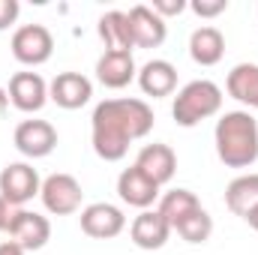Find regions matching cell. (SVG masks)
I'll use <instances>...</instances> for the list:
<instances>
[{
	"mask_svg": "<svg viewBox=\"0 0 258 255\" xmlns=\"http://www.w3.org/2000/svg\"><path fill=\"white\" fill-rule=\"evenodd\" d=\"M216 156L228 168H249L258 162V123L249 111H225L216 129Z\"/></svg>",
	"mask_w": 258,
	"mask_h": 255,
	"instance_id": "obj_2",
	"label": "cell"
},
{
	"mask_svg": "<svg viewBox=\"0 0 258 255\" xmlns=\"http://www.w3.org/2000/svg\"><path fill=\"white\" fill-rule=\"evenodd\" d=\"M90 96H93V84L81 72H57L54 81L48 84V99L57 102L66 111H75V108L87 105Z\"/></svg>",
	"mask_w": 258,
	"mask_h": 255,
	"instance_id": "obj_10",
	"label": "cell"
},
{
	"mask_svg": "<svg viewBox=\"0 0 258 255\" xmlns=\"http://www.w3.org/2000/svg\"><path fill=\"white\" fill-rule=\"evenodd\" d=\"M123 228H126L123 210L108 204V201H96V204H87L81 210V231L93 240H111Z\"/></svg>",
	"mask_w": 258,
	"mask_h": 255,
	"instance_id": "obj_6",
	"label": "cell"
},
{
	"mask_svg": "<svg viewBox=\"0 0 258 255\" xmlns=\"http://www.w3.org/2000/svg\"><path fill=\"white\" fill-rule=\"evenodd\" d=\"M159 18H168V15H180L183 9H186V3L183 0H153V6H150Z\"/></svg>",
	"mask_w": 258,
	"mask_h": 255,
	"instance_id": "obj_27",
	"label": "cell"
},
{
	"mask_svg": "<svg viewBox=\"0 0 258 255\" xmlns=\"http://www.w3.org/2000/svg\"><path fill=\"white\" fill-rule=\"evenodd\" d=\"M6 108H9V93H6V87H0V117L6 114Z\"/></svg>",
	"mask_w": 258,
	"mask_h": 255,
	"instance_id": "obj_30",
	"label": "cell"
},
{
	"mask_svg": "<svg viewBox=\"0 0 258 255\" xmlns=\"http://www.w3.org/2000/svg\"><path fill=\"white\" fill-rule=\"evenodd\" d=\"M225 90L231 99L258 108V63H237L225 78Z\"/></svg>",
	"mask_w": 258,
	"mask_h": 255,
	"instance_id": "obj_20",
	"label": "cell"
},
{
	"mask_svg": "<svg viewBox=\"0 0 258 255\" xmlns=\"http://www.w3.org/2000/svg\"><path fill=\"white\" fill-rule=\"evenodd\" d=\"M96 78L108 87V90H120L126 87L132 78H138V66L132 51H105L96 60Z\"/></svg>",
	"mask_w": 258,
	"mask_h": 255,
	"instance_id": "obj_16",
	"label": "cell"
},
{
	"mask_svg": "<svg viewBox=\"0 0 258 255\" xmlns=\"http://www.w3.org/2000/svg\"><path fill=\"white\" fill-rule=\"evenodd\" d=\"M186 243H204V240H210V234H213V216L204 210V207H198L195 213H189L183 222H177V228H174Z\"/></svg>",
	"mask_w": 258,
	"mask_h": 255,
	"instance_id": "obj_23",
	"label": "cell"
},
{
	"mask_svg": "<svg viewBox=\"0 0 258 255\" xmlns=\"http://www.w3.org/2000/svg\"><path fill=\"white\" fill-rule=\"evenodd\" d=\"M243 219L249 222V228H255V231H258V204L249 210V213H246V216H243Z\"/></svg>",
	"mask_w": 258,
	"mask_h": 255,
	"instance_id": "obj_29",
	"label": "cell"
},
{
	"mask_svg": "<svg viewBox=\"0 0 258 255\" xmlns=\"http://www.w3.org/2000/svg\"><path fill=\"white\" fill-rule=\"evenodd\" d=\"M225 54V36L216 27H198L189 36V57L198 66H216Z\"/></svg>",
	"mask_w": 258,
	"mask_h": 255,
	"instance_id": "obj_18",
	"label": "cell"
},
{
	"mask_svg": "<svg viewBox=\"0 0 258 255\" xmlns=\"http://www.w3.org/2000/svg\"><path fill=\"white\" fill-rule=\"evenodd\" d=\"M135 168H141L156 186H165L171 177H174V171H177V153L168 147V144H144L141 150H138V156H135V162H132Z\"/></svg>",
	"mask_w": 258,
	"mask_h": 255,
	"instance_id": "obj_12",
	"label": "cell"
},
{
	"mask_svg": "<svg viewBox=\"0 0 258 255\" xmlns=\"http://www.w3.org/2000/svg\"><path fill=\"white\" fill-rule=\"evenodd\" d=\"M129 237L138 249H162L171 237V225L159 210H141L129 225Z\"/></svg>",
	"mask_w": 258,
	"mask_h": 255,
	"instance_id": "obj_15",
	"label": "cell"
},
{
	"mask_svg": "<svg viewBox=\"0 0 258 255\" xmlns=\"http://www.w3.org/2000/svg\"><path fill=\"white\" fill-rule=\"evenodd\" d=\"M9 240H15L24 252L42 249V246L51 240V222H48V216L21 207L18 219H15V225H12V231H9Z\"/></svg>",
	"mask_w": 258,
	"mask_h": 255,
	"instance_id": "obj_14",
	"label": "cell"
},
{
	"mask_svg": "<svg viewBox=\"0 0 258 255\" xmlns=\"http://www.w3.org/2000/svg\"><path fill=\"white\" fill-rule=\"evenodd\" d=\"M18 213H21V207H15L12 201H6L3 195H0V231H12V225H15V219H18Z\"/></svg>",
	"mask_w": 258,
	"mask_h": 255,
	"instance_id": "obj_25",
	"label": "cell"
},
{
	"mask_svg": "<svg viewBox=\"0 0 258 255\" xmlns=\"http://www.w3.org/2000/svg\"><path fill=\"white\" fill-rule=\"evenodd\" d=\"M39 189H42V180H39L36 168L27 162H9L0 171V195L6 201H12L15 207L27 204L33 195H39Z\"/></svg>",
	"mask_w": 258,
	"mask_h": 255,
	"instance_id": "obj_7",
	"label": "cell"
},
{
	"mask_svg": "<svg viewBox=\"0 0 258 255\" xmlns=\"http://www.w3.org/2000/svg\"><path fill=\"white\" fill-rule=\"evenodd\" d=\"M258 204V174H240L225 189V207L234 216H246Z\"/></svg>",
	"mask_w": 258,
	"mask_h": 255,
	"instance_id": "obj_22",
	"label": "cell"
},
{
	"mask_svg": "<svg viewBox=\"0 0 258 255\" xmlns=\"http://www.w3.org/2000/svg\"><path fill=\"white\" fill-rule=\"evenodd\" d=\"M99 39L105 42V51H132V27H129V15L120 9H111L99 18Z\"/></svg>",
	"mask_w": 258,
	"mask_h": 255,
	"instance_id": "obj_19",
	"label": "cell"
},
{
	"mask_svg": "<svg viewBox=\"0 0 258 255\" xmlns=\"http://www.w3.org/2000/svg\"><path fill=\"white\" fill-rule=\"evenodd\" d=\"M12 141H15V147H18L21 156L42 159V156H48L57 147V129L51 126L48 120H21L15 126Z\"/></svg>",
	"mask_w": 258,
	"mask_h": 255,
	"instance_id": "obj_8",
	"label": "cell"
},
{
	"mask_svg": "<svg viewBox=\"0 0 258 255\" xmlns=\"http://www.w3.org/2000/svg\"><path fill=\"white\" fill-rule=\"evenodd\" d=\"M18 15H21L18 0H0V30L12 27V24L18 21Z\"/></svg>",
	"mask_w": 258,
	"mask_h": 255,
	"instance_id": "obj_26",
	"label": "cell"
},
{
	"mask_svg": "<svg viewBox=\"0 0 258 255\" xmlns=\"http://www.w3.org/2000/svg\"><path fill=\"white\" fill-rule=\"evenodd\" d=\"M201 207V201H198V195L192 189H171L165 192V195H159V213H162V219L171 225V231L177 228V222H183L189 213H195Z\"/></svg>",
	"mask_w": 258,
	"mask_h": 255,
	"instance_id": "obj_21",
	"label": "cell"
},
{
	"mask_svg": "<svg viewBox=\"0 0 258 255\" xmlns=\"http://www.w3.org/2000/svg\"><path fill=\"white\" fill-rule=\"evenodd\" d=\"M189 9L198 18H216V15H222L228 9V0H192Z\"/></svg>",
	"mask_w": 258,
	"mask_h": 255,
	"instance_id": "obj_24",
	"label": "cell"
},
{
	"mask_svg": "<svg viewBox=\"0 0 258 255\" xmlns=\"http://www.w3.org/2000/svg\"><path fill=\"white\" fill-rule=\"evenodd\" d=\"M222 108V90L219 84L207 81V78H198V81H189L186 87L177 90L174 96V105H171V117L177 126H198L201 120L219 114Z\"/></svg>",
	"mask_w": 258,
	"mask_h": 255,
	"instance_id": "obj_3",
	"label": "cell"
},
{
	"mask_svg": "<svg viewBox=\"0 0 258 255\" xmlns=\"http://www.w3.org/2000/svg\"><path fill=\"white\" fill-rule=\"evenodd\" d=\"M6 93H9V102L24 114H36L48 102V84L39 72H15L9 78Z\"/></svg>",
	"mask_w": 258,
	"mask_h": 255,
	"instance_id": "obj_9",
	"label": "cell"
},
{
	"mask_svg": "<svg viewBox=\"0 0 258 255\" xmlns=\"http://www.w3.org/2000/svg\"><path fill=\"white\" fill-rule=\"evenodd\" d=\"M0 255H24V249H21L15 240H3V243H0Z\"/></svg>",
	"mask_w": 258,
	"mask_h": 255,
	"instance_id": "obj_28",
	"label": "cell"
},
{
	"mask_svg": "<svg viewBox=\"0 0 258 255\" xmlns=\"http://www.w3.org/2000/svg\"><path fill=\"white\" fill-rule=\"evenodd\" d=\"M39 198H42V204H45L48 213H54V216H69V213L81 210L84 192H81V183H78L72 174H63V171H60V174H51V177L42 180Z\"/></svg>",
	"mask_w": 258,
	"mask_h": 255,
	"instance_id": "obj_5",
	"label": "cell"
},
{
	"mask_svg": "<svg viewBox=\"0 0 258 255\" xmlns=\"http://www.w3.org/2000/svg\"><path fill=\"white\" fill-rule=\"evenodd\" d=\"M117 195L120 201L129 204V207H138V210H150V204L159 201V186L135 165H129L120 171L117 177Z\"/></svg>",
	"mask_w": 258,
	"mask_h": 255,
	"instance_id": "obj_13",
	"label": "cell"
},
{
	"mask_svg": "<svg viewBox=\"0 0 258 255\" xmlns=\"http://www.w3.org/2000/svg\"><path fill=\"white\" fill-rule=\"evenodd\" d=\"M129 15V27H132V42L135 48H159L168 36V24L165 18H159L150 6L138 3L126 12Z\"/></svg>",
	"mask_w": 258,
	"mask_h": 255,
	"instance_id": "obj_11",
	"label": "cell"
},
{
	"mask_svg": "<svg viewBox=\"0 0 258 255\" xmlns=\"http://www.w3.org/2000/svg\"><path fill=\"white\" fill-rule=\"evenodd\" d=\"M54 36L42 24H24L12 33V57L24 66H42L51 60Z\"/></svg>",
	"mask_w": 258,
	"mask_h": 255,
	"instance_id": "obj_4",
	"label": "cell"
},
{
	"mask_svg": "<svg viewBox=\"0 0 258 255\" xmlns=\"http://www.w3.org/2000/svg\"><path fill=\"white\" fill-rule=\"evenodd\" d=\"M153 129V108L144 99H105L93 108L90 117V141L99 159L120 162L129 144L150 135Z\"/></svg>",
	"mask_w": 258,
	"mask_h": 255,
	"instance_id": "obj_1",
	"label": "cell"
},
{
	"mask_svg": "<svg viewBox=\"0 0 258 255\" xmlns=\"http://www.w3.org/2000/svg\"><path fill=\"white\" fill-rule=\"evenodd\" d=\"M138 87L144 96H153V99L171 96L177 87V69L168 60H147L138 69Z\"/></svg>",
	"mask_w": 258,
	"mask_h": 255,
	"instance_id": "obj_17",
	"label": "cell"
}]
</instances>
